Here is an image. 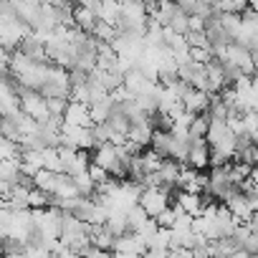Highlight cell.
<instances>
[{"instance_id": "obj_1", "label": "cell", "mask_w": 258, "mask_h": 258, "mask_svg": "<svg viewBox=\"0 0 258 258\" xmlns=\"http://www.w3.org/2000/svg\"><path fill=\"white\" fill-rule=\"evenodd\" d=\"M18 96H21V111H26L31 119L36 121H46L51 114H48V101L36 91V89H23L18 86Z\"/></svg>"}, {"instance_id": "obj_2", "label": "cell", "mask_w": 258, "mask_h": 258, "mask_svg": "<svg viewBox=\"0 0 258 258\" xmlns=\"http://www.w3.org/2000/svg\"><path fill=\"white\" fill-rule=\"evenodd\" d=\"M140 205L147 210L150 218H157L165 208L172 205V195H170L167 190H162V187H142V192H140Z\"/></svg>"}, {"instance_id": "obj_3", "label": "cell", "mask_w": 258, "mask_h": 258, "mask_svg": "<svg viewBox=\"0 0 258 258\" xmlns=\"http://www.w3.org/2000/svg\"><path fill=\"white\" fill-rule=\"evenodd\" d=\"M225 63H233V66H238L243 74H248V76H253L255 74V61H253V53L245 48V46H240V43H228V51H225Z\"/></svg>"}, {"instance_id": "obj_4", "label": "cell", "mask_w": 258, "mask_h": 258, "mask_svg": "<svg viewBox=\"0 0 258 258\" xmlns=\"http://www.w3.org/2000/svg\"><path fill=\"white\" fill-rule=\"evenodd\" d=\"M223 205L238 218V223H245V220H250V218L255 215V213H253V200H250V195H245L243 190H235Z\"/></svg>"}, {"instance_id": "obj_5", "label": "cell", "mask_w": 258, "mask_h": 258, "mask_svg": "<svg viewBox=\"0 0 258 258\" xmlns=\"http://www.w3.org/2000/svg\"><path fill=\"white\" fill-rule=\"evenodd\" d=\"M152 135H155L152 119H145V121H132V124H129V132H126V142H132V145H137L140 150H145V147H150Z\"/></svg>"}, {"instance_id": "obj_6", "label": "cell", "mask_w": 258, "mask_h": 258, "mask_svg": "<svg viewBox=\"0 0 258 258\" xmlns=\"http://www.w3.org/2000/svg\"><path fill=\"white\" fill-rule=\"evenodd\" d=\"M63 124L69 126H94L91 114H89V104H79L69 99V106L63 111Z\"/></svg>"}, {"instance_id": "obj_7", "label": "cell", "mask_w": 258, "mask_h": 258, "mask_svg": "<svg viewBox=\"0 0 258 258\" xmlns=\"http://www.w3.org/2000/svg\"><path fill=\"white\" fill-rule=\"evenodd\" d=\"M210 99H213V94H208V91H200V89H192V86H190V89L182 94V106L198 116V114H205V111H208Z\"/></svg>"}, {"instance_id": "obj_8", "label": "cell", "mask_w": 258, "mask_h": 258, "mask_svg": "<svg viewBox=\"0 0 258 258\" xmlns=\"http://www.w3.org/2000/svg\"><path fill=\"white\" fill-rule=\"evenodd\" d=\"M210 145L205 140H192L190 155H187V167L192 170H208L210 167Z\"/></svg>"}, {"instance_id": "obj_9", "label": "cell", "mask_w": 258, "mask_h": 258, "mask_svg": "<svg viewBox=\"0 0 258 258\" xmlns=\"http://www.w3.org/2000/svg\"><path fill=\"white\" fill-rule=\"evenodd\" d=\"M71 18H74V28H79V31H84V33H89V36L94 33V28H96V23H99L96 11H94L91 6H74Z\"/></svg>"}, {"instance_id": "obj_10", "label": "cell", "mask_w": 258, "mask_h": 258, "mask_svg": "<svg viewBox=\"0 0 258 258\" xmlns=\"http://www.w3.org/2000/svg\"><path fill=\"white\" fill-rule=\"evenodd\" d=\"M233 240L238 243V248H240V250H245V253H250V255H255V253H258V235H255L245 223H240V225L235 228Z\"/></svg>"}, {"instance_id": "obj_11", "label": "cell", "mask_w": 258, "mask_h": 258, "mask_svg": "<svg viewBox=\"0 0 258 258\" xmlns=\"http://www.w3.org/2000/svg\"><path fill=\"white\" fill-rule=\"evenodd\" d=\"M89 240L99 250H111V245H114L116 238H114V233L106 225H89Z\"/></svg>"}, {"instance_id": "obj_12", "label": "cell", "mask_w": 258, "mask_h": 258, "mask_svg": "<svg viewBox=\"0 0 258 258\" xmlns=\"http://www.w3.org/2000/svg\"><path fill=\"white\" fill-rule=\"evenodd\" d=\"M150 150H155L162 160H170V152H172V132L170 129H155Z\"/></svg>"}, {"instance_id": "obj_13", "label": "cell", "mask_w": 258, "mask_h": 258, "mask_svg": "<svg viewBox=\"0 0 258 258\" xmlns=\"http://www.w3.org/2000/svg\"><path fill=\"white\" fill-rule=\"evenodd\" d=\"M111 109H114V96H111V94H106V96H101V99L91 101V104H89L91 121H94V124L106 121V119H109V114H111Z\"/></svg>"}, {"instance_id": "obj_14", "label": "cell", "mask_w": 258, "mask_h": 258, "mask_svg": "<svg viewBox=\"0 0 258 258\" xmlns=\"http://www.w3.org/2000/svg\"><path fill=\"white\" fill-rule=\"evenodd\" d=\"M150 220V215H147V210L137 203V205H132L126 210V225H129V233H135V230H140L145 223Z\"/></svg>"}, {"instance_id": "obj_15", "label": "cell", "mask_w": 258, "mask_h": 258, "mask_svg": "<svg viewBox=\"0 0 258 258\" xmlns=\"http://www.w3.org/2000/svg\"><path fill=\"white\" fill-rule=\"evenodd\" d=\"M56 182H58V172H51V170H38L36 175H33V187H38V190H43V192H53V187H56Z\"/></svg>"}, {"instance_id": "obj_16", "label": "cell", "mask_w": 258, "mask_h": 258, "mask_svg": "<svg viewBox=\"0 0 258 258\" xmlns=\"http://www.w3.org/2000/svg\"><path fill=\"white\" fill-rule=\"evenodd\" d=\"M74 182H76V190L81 198H94L96 195V182L89 177V170L81 172V175H74Z\"/></svg>"}, {"instance_id": "obj_17", "label": "cell", "mask_w": 258, "mask_h": 258, "mask_svg": "<svg viewBox=\"0 0 258 258\" xmlns=\"http://www.w3.org/2000/svg\"><path fill=\"white\" fill-rule=\"evenodd\" d=\"M182 213H185V210H182L177 203H172V205H170V208H165L155 220H157V225H160V228H172V225H175V220H177Z\"/></svg>"}, {"instance_id": "obj_18", "label": "cell", "mask_w": 258, "mask_h": 258, "mask_svg": "<svg viewBox=\"0 0 258 258\" xmlns=\"http://www.w3.org/2000/svg\"><path fill=\"white\" fill-rule=\"evenodd\" d=\"M147 248H160V250H170V248H172V230H170V228H157Z\"/></svg>"}, {"instance_id": "obj_19", "label": "cell", "mask_w": 258, "mask_h": 258, "mask_svg": "<svg viewBox=\"0 0 258 258\" xmlns=\"http://www.w3.org/2000/svg\"><path fill=\"white\" fill-rule=\"evenodd\" d=\"M208 126H210V116L208 114H198L190 124V137L192 140H205L208 135Z\"/></svg>"}, {"instance_id": "obj_20", "label": "cell", "mask_w": 258, "mask_h": 258, "mask_svg": "<svg viewBox=\"0 0 258 258\" xmlns=\"http://www.w3.org/2000/svg\"><path fill=\"white\" fill-rule=\"evenodd\" d=\"M28 208L31 210H41V208H51V195L38 190V187H31L28 192Z\"/></svg>"}, {"instance_id": "obj_21", "label": "cell", "mask_w": 258, "mask_h": 258, "mask_svg": "<svg viewBox=\"0 0 258 258\" xmlns=\"http://www.w3.org/2000/svg\"><path fill=\"white\" fill-rule=\"evenodd\" d=\"M167 28H170V31H175V33H182V36H185V33L190 31V13L180 8V11L175 13V18L170 21V26H167Z\"/></svg>"}, {"instance_id": "obj_22", "label": "cell", "mask_w": 258, "mask_h": 258, "mask_svg": "<svg viewBox=\"0 0 258 258\" xmlns=\"http://www.w3.org/2000/svg\"><path fill=\"white\" fill-rule=\"evenodd\" d=\"M185 41H187L190 48H205V46H210L205 31H187V33H185Z\"/></svg>"}, {"instance_id": "obj_23", "label": "cell", "mask_w": 258, "mask_h": 258, "mask_svg": "<svg viewBox=\"0 0 258 258\" xmlns=\"http://www.w3.org/2000/svg\"><path fill=\"white\" fill-rule=\"evenodd\" d=\"M48 101V114L53 116H63L66 106H69V99H46Z\"/></svg>"}, {"instance_id": "obj_24", "label": "cell", "mask_w": 258, "mask_h": 258, "mask_svg": "<svg viewBox=\"0 0 258 258\" xmlns=\"http://www.w3.org/2000/svg\"><path fill=\"white\" fill-rule=\"evenodd\" d=\"M89 177H91V180H94L96 185H101V182H106V180H109L111 175H109L106 170H101L99 165H89Z\"/></svg>"}, {"instance_id": "obj_25", "label": "cell", "mask_w": 258, "mask_h": 258, "mask_svg": "<svg viewBox=\"0 0 258 258\" xmlns=\"http://www.w3.org/2000/svg\"><path fill=\"white\" fill-rule=\"evenodd\" d=\"M8 69H11V51L0 46V76H8Z\"/></svg>"}, {"instance_id": "obj_26", "label": "cell", "mask_w": 258, "mask_h": 258, "mask_svg": "<svg viewBox=\"0 0 258 258\" xmlns=\"http://www.w3.org/2000/svg\"><path fill=\"white\" fill-rule=\"evenodd\" d=\"M167 258H192V253L187 248H170L167 250Z\"/></svg>"}, {"instance_id": "obj_27", "label": "cell", "mask_w": 258, "mask_h": 258, "mask_svg": "<svg viewBox=\"0 0 258 258\" xmlns=\"http://www.w3.org/2000/svg\"><path fill=\"white\" fill-rule=\"evenodd\" d=\"M142 258H167V250H160V248H147L142 253Z\"/></svg>"}, {"instance_id": "obj_28", "label": "cell", "mask_w": 258, "mask_h": 258, "mask_svg": "<svg viewBox=\"0 0 258 258\" xmlns=\"http://www.w3.org/2000/svg\"><path fill=\"white\" fill-rule=\"evenodd\" d=\"M230 6H233V13H243V11H248L250 0H230Z\"/></svg>"}, {"instance_id": "obj_29", "label": "cell", "mask_w": 258, "mask_h": 258, "mask_svg": "<svg viewBox=\"0 0 258 258\" xmlns=\"http://www.w3.org/2000/svg\"><path fill=\"white\" fill-rule=\"evenodd\" d=\"M175 3H177V8H182V11H187V13H190V11L200 3V0H175Z\"/></svg>"}, {"instance_id": "obj_30", "label": "cell", "mask_w": 258, "mask_h": 258, "mask_svg": "<svg viewBox=\"0 0 258 258\" xmlns=\"http://www.w3.org/2000/svg\"><path fill=\"white\" fill-rule=\"evenodd\" d=\"M250 89H253V94L258 96V74H253V76H250Z\"/></svg>"}, {"instance_id": "obj_31", "label": "cell", "mask_w": 258, "mask_h": 258, "mask_svg": "<svg viewBox=\"0 0 258 258\" xmlns=\"http://www.w3.org/2000/svg\"><path fill=\"white\" fill-rule=\"evenodd\" d=\"M230 258H253L250 253H245V250H238V253H233Z\"/></svg>"}, {"instance_id": "obj_32", "label": "cell", "mask_w": 258, "mask_h": 258, "mask_svg": "<svg viewBox=\"0 0 258 258\" xmlns=\"http://www.w3.org/2000/svg\"><path fill=\"white\" fill-rule=\"evenodd\" d=\"M250 140H253V142L258 145V129H255V132H253V137H250Z\"/></svg>"}, {"instance_id": "obj_33", "label": "cell", "mask_w": 258, "mask_h": 258, "mask_svg": "<svg viewBox=\"0 0 258 258\" xmlns=\"http://www.w3.org/2000/svg\"><path fill=\"white\" fill-rule=\"evenodd\" d=\"M253 61H255V74H258V53L253 56Z\"/></svg>"}, {"instance_id": "obj_34", "label": "cell", "mask_w": 258, "mask_h": 258, "mask_svg": "<svg viewBox=\"0 0 258 258\" xmlns=\"http://www.w3.org/2000/svg\"><path fill=\"white\" fill-rule=\"evenodd\" d=\"M6 116V111H3V106H0V119H3Z\"/></svg>"}, {"instance_id": "obj_35", "label": "cell", "mask_w": 258, "mask_h": 258, "mask_svg": "<svg viewBox=\"0 0 258 258\" xmlns=\"http://www.w3.org/2000/svg\"><path fill=\"white\" fill-rule=\"evenodd\" d=\"M255 167H258V150H255Z\"/></svg>"}, {"instance_id": "obj_36", "label": "cell", "mask_w": 258, "mask_h": 258, "mask_svg": "<svg viewBox=\"0 0 258 258\" xmlns=\"http://www.w3.org/2000/svg\"><path fill=\"white\" fill-rule=\"evenodd\" d=\"M255 258H258V253H255Z\"/></svg>"}]
</instances>
